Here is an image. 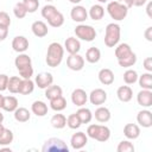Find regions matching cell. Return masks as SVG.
Returning a JSON list of instances; mask_svg holds the SVG:
<instances>
[{"label":"cell","mask_w":152,"mask_h":152,"mask_svg":"<svg viewBox=\"0 0 152 152\" xmlns=\"http://www.w3.org/2000/svg\"><path fill=\"white\" fill-rule=\"evenodd\" d=\"M63 56H64V48L59 43L53 42V43H51L48 46V52H46L45 62H46V64L49 66L56 68V66H58L62 63Z\"/></svg>","instance_id":"6da1fadb"},{"label":"cell","mask_w":152,"mask_h":152,"mask_svg":"<svg viewBox=\"0 0 152 152\" xmlns=\"http://www.w3.org/2000/svg\"><path fill=\"white\" fill-rule=\"evenodd\" d=\"M87 135L97 141L104 142L110 138V129L104 125H89L87 128Z\"/></svg>","instance_id":"7a4b0ae2"},{"label":"cell","mask_w":152,"mask_h":152,"mask_svg":"<svg viewBox=\"0 0 152 152\" xmlns=\"http://www.w3.org/2000/svg\"><path fill=\"white\" fill-rule=\"evenodd\" d=\"M107 12L112 19L120 21L124 20L128 14V7L119 1H109L107 5Z\"/></svg>","instance_id":"3957f363"},{"label":"cell","mask_w":152,"mask_h":152,"mask_svg":"<svg viewBox=\"0 0 152 152\" xmlns=\"http://www.w3.org/2000/svg\"><path fill=\"white\" fill-rule=\"evenodd\" d=\"M121 28L118 24L110 23L106 26V33H104V44L108 48H114L118 45L120 40Z\"/></svg>","instance_id":"277c9868"},{"label":"cell","mask_w":152,"mask_h":152,"mask_svg":"<svg viewBox=\"0 0 152 152\" xmlns=\"http://www.w3.org/2000/svg\"><path fill=\"white\" fill-rule=\"evenodd\" d=\"M42 151L43 152H68L69 147L64 140L59 138H50L44 142Z\"/></svg>","instance_id":"5b68a950"},{"label":"cell","mask_w":152,"mask_h":152,"mask_svg":"<svg viewBox=\"0 0 152 152\" xmlns=\"http://www.w3.org/2000/svg\"><path fill=\"white\" fill-rule=\"evenodd\" d=\"M75 34L78 39H82L84 42H91L96 37V31L90 25L80 24L75 27Z\"/></svg>","instance_id":"8992f818"},{"label":"cell","mask_w":152,"mask_h":152,"mask_svg":"<svg viewBox=\"0 0 152 152\" xmlns=\"http://www.w3.org/2000/svg\"><path fill=\"white\" fill-rule=\"evenodd\" d=\"M66 65L72 71H80L84 66V58L78 53H71L66 58Z\"/></svg>","instance_id":"52a82bcc"},{"label":"cell","mask_w":152,"mask_h":152,"mask_svg":"<svg viewBox=\"0 0 152 152\" xmlns=\"http://www.w3.org/2000/svg\"><path fill=\"white\" fill-rule=\"evenodd\" d=\"M88 142V135L84 132H77L71 135L70 145L74 150H81L83 148Z\"/></svg>","instance_id":"ba28073f"},{"label":"cell","mask_w":152,"mask_h":152,"mask_svg":"<svg viewBox=\"0 0 152 152\" xmlns=\"http://www.w3.org/2000/svg\"><path fill=\"white\" fill-rule=\"evenodd\" d=\"M106 100H107V93L101 88H96L91 90V93L89 94V101L91 104L101 106L106 102Z\"/></svg>","instance_id":"9c48e42d"},{"label":"cell","mask_w":152,"mask_h":152,"mask_svg":"<svg viewBox=\"0 0 152 152\" xmlns=\"http://www.w3.org/2000/svg\"><path fill=\"white\" fill-rule=\"evenodd\" d=\"M70 17L76 23H83L87 20L88 18V12L87 10L81 6V5H75L72 8H71V12H70Z\"/></svg>","instance_id":"30bf717a"},{"label":"cell","mask_w":152,"mask_h":152,"mask_svg":"<svg viewBox=\"0 0 152 152\" xmlns=\"http://www.w3.org/2000/svg\"><path fill=\"white\" fill-rule=\"evenodd\" d=\"M34 82L38 86V88L46 89L49 86H51L53 83V76L50 72H40V74H38L36 76Z\"/></svg>","instance_id":"8fae6325"},{"label":"cell","mask_w":152,"mask_h":152,"mask_svg":"<svg viewBox=\"0 0 152 152\" xmlns=\"http://www.w3.org/2000/svg\"><path fill=\"white\" fill-rule=\"evenodd\" d=\"M71 101H72V103L75 106L83 107L87 103V101H88V95H87V93L83 89L77 88V89H75L71 93Z\"/></svg>","instance_id":"7c38bea8"},{"label":"cell","mask_w":152,"mask_h":152,"mask_svg":"<svg viewBox=\"0 0 152 152\" xmlns=\"http://www.w3.org/2000/svg\"><path fill=\"white\" fill-rule=\"evenodd\" d=\"M137 101L141 107L148 108L152 106V91L148 89H142L137 95Z\"/></svg>","instance_id":"4fadbf2b"},{"label":"cell","mask_w":152,"mask_h":152,"mask_svg":"<svg viewBox=\"0 0 152 152\" xmlns=\"http://www.w3.org/2000/svg\"><path fill=\"white\" fill-rule=\"evenodd\" d=\"M12 48L15 52L23 53L24 51H26L28 49V40L26 37L24 36H17L13 38L12 40Z\"/></svg>","instance_id":"5bb4252c"},{"label":"cell","mask_w":152,"mask_h":152,"mask_svg":"<svg viewBox=\"0 0 152 152\" xmlns=\"http://www.w3.org/2000/svg\"><path fill=\"white\" fill-rule=\"evenodd\" d=\"M137 121L140 126L145 127V128H148L152 126V113L147 109H142L138 113L137 115Z\"/></svg>","instance_id":"9a60e30c"},{"label":"cell","mask_w":152,"mask_h":152,"mask_svg":"<svg viewBox=\"0 0 152 152\" xmlns=\"http://www.w3.org/2000/svg\"><path fill=\"white\" fill-rule=\"evenodd\" d=\"M31 30H32V33H33L36 37H38V38L45 37V36L48 34V32H49L48 25H46L44 21H42V20L34 21V23L32 24V26H31Z\"/></svg>","instance_id":"2e32d148"},{"label":"cell","mask_w":152,"mask_h":152,"mask_svg":"<svg viewBox=\"0 0 152 152\" xmlns=\"http://www.w3.org/2000/svg\"><path fill=\"white\" fill-rule=\"evenodd\" d=\"M116 96L121 102H129L133 97V90L129 86H121L116 90Z\"/></svg>","instance_id":"e0dca14e"},{"label":"cell","mask_w":152,"mask_h":152,"mask_svg":"<svg viewBox=\"0 0 152 152\" xmlns=\"http://www.w3.org/2000/svg\"><path fill=\"white\" fill-rule=\"evenodd\" d=\"M64 49L71 55V53H78V51L81 50V43L77 38L75 37H69L65 39L64 43Z\"/></svg>","instance_id":"ac0fdd59"},{"label":"cell","mask_w":152,"mask_h":152,"mask_svg":"<svg viewBox=\"0 0 152 152\" xmlns=\"http://www.w3.org/2000/svg\"><path fill=\"white\" fill-rule=\"evenodd\" d=\"M99 80L102 84L104 86H109L114 82V74L110 69L108 68H103L99 71Z\"/></svg>","instance_id":"d6986e66"},{"label":"cell","mask_w":152,"mask_h":152,"mask_svg":"<svg viewBox=\"0 0 152 152\" xmlns=\"http://www.w3.org/2000/svg\"><path fill=\"white\" fill-rule=\"evenodd\" d=\"M124 134L127 139H137L140 135V128L135 124H127L124 127Z\"/></svg>","instance_id":"ffe728a7"},{"label":"cell","mask_w":152,"mask_h":152,"mask_svg":"<svg viewBox=\"0 0 152 152\" xmlns=\"http://www.w3.org/2000/svg\"><path fill=\"white\" fill-rule=\"evenodd\" d=\"M133 51L131 49V46L127 44V43H121L119 44L116 48H115V57L116 59H122L125 57H127L128 55H131Z\"/></svg>","instance_id":"44dd1931"},{"label":"cell","mask_w":152,"mask_h":152,"mask_svg":"<svg viewBox=\"0 0 152 152\" xmlns=\"http://www.w3.org/2000/svg\"><path fill=\"white\" fill-rule=\"evenodd\" d=\"M31 110L37 116H44L48 114V104L43 101H34L31 106Z\"/></svg>","instance_id":"7402d4cb"},{"label":"cell","mask_w":152,"mask_h":152,"mask_svg":"<svg viewBox=\"0 0 152 152\" xmlns=\"http://www.w3.org/2000/svg\"><path fill=\"white\" fill-rule=\"evenodd\" d=\"M34 89V82L31 78H23L19 87V94L21 95H28Z\"/></svg>","instance_id":"603a6c76"},{"label":"cell","mask_w":152,"mask_h":152,"mask_svg":"<svg viewBox=\"0 0 152 152\" xmlns=\"http://www.w3.org/2000/svg\"><path fill=\"white\" fill-rule=\"evenodd\" d=\"M94 115H95V119L99 122H102V124H104V122L110 120V112H109V109L107 107H99L95 110Z\"/></svg>","instance_id":"cb8c5ba5"},{"label":"cell","mask_w":152,"mask_h":152,"mask_svg":"<svg viewBox=\"0 0 152 152\" xmlns=\"http://www.w3.org/2000/svg\"><path fill=\"white\" fill-rule=\"evenodd\" d=\"M18 108V100L14 96H4L2 109L6 112H14Z\"/></svg>","instance_id":"d4e9b609"},{"label":"cell","mask_w":152,"mask_h":152,"mask_svg":"<svg viewBox=\"0 0 152 152\" xmlns=\"http://www.w3.org/2000/svg\"><path fill=\"white\" fill-rule=\"evenodd\" d=\"M100 58H101V51L97 48L91 46V48H89L87 50V52H86V59H87V62L94 64V63H97L100 61Z\"/></svg>","instance_id":"484cf974"},{"label":"cell","mask_w":152,"mask_h":152,"mask_svg":"<svg viewBox=\"0 0 152 152\" xmlns=\"http://www.w3.org/2000/svg\"><path fill=\"white\" fill-rule=\"evenodd\" d=\"M13 113H14V119L18 122H26L31 118V113L28 112V109L24 107H18Z\"/></svg>","instance_id":"4316f807"},{"label":"cell","mask_w":152,"mask_h":152,"mask_svg":"<svg viewBox=\"0 0 152 152\" xmlns=\"http://www.w3.org/2000/svg\"><path fill=\"white\" fill-rule=\"evenodd\" d=\"M50 124H51V126H52L53 128L62 129V128H64V127L66 126V118H65V115L57 113V114H55V115L51 118Z\"/></svg>","instance_id":"83f0119b"},{"label":"cell","mask_w":152,"mask_h":152,"mask_svg":"<svg viewBox=\"0 0 152 152\" xmlns=\"http://www.w3.org/2000/svg\"><path fill=\"white\" fill-rule=\"evenodd\" d=\"M50 107H51V109H53L56 112H61L66 108V100L62 95H59V96L50 100Z\"/></svg>","instance_id":"f1b7e54d"},{"label":"cell","mask_w":152,"mask_h":152,"mask_svg":"<svg viewBox=\"0 0 152 152\" xmlns=\"http://www.w3.org/2000/svg\"><path fill=\"white\" fill-rule=\"evenodd\" d=\"M104 14V8L101 5H93L88 12V15L93 20H101Z\"/></svg>","instance_id":"f546056e"},{"label":"cell","mask_w":152,"mask_h":152,"mask_svg":"<svg viewBox=\"0 0 152 152\" xmlns=\"http://www.w3.org/2000/svg\"><path fill=\"white\" fill-rule=\"evenodd\" d=\"M31 63H32L31 57L28 55H26V53H19L14 59V64H15L18 70L21 69V68H25L27 65H31Z\"/></svg>","instance_id":"4dcf8cb0"},{"label":"cell","mask_w":152,"mask_h":152,"mask_svg":"<svg viewBox=\"0 0 152 152\" xmlns=\"http://www.w3.org/2000/svg\"><path fill=\"white\" fill-rule=\"evenodd\" d=\"M138 82L139 86L142 89H152V74L151 72H145L141 76H138Z\"/></svg>","instance_id":"1f68e13d"},{"label":"cell","mask_w":152,"mask_h":152,"mask_svg":"<svg viewBox=\"0 0 152 152\" xmlns=\"http://www.w3.org/2000/svg\"><path fill=\"white\" fill-rule=\"evenodd\" d=\"M48 24L50 26H52V27H61L64 24V17H63V14L59 11H57L55 14H52L48 19Z\"/></svg>","instance_id":"d6a6232c"},{"label":"cell","mask_w":152,"mask_h":152,"mask_svg":"<svg viewBox=\"0 0 152 152\" xmlns=\"http://www.w3.org/2000/svg\"><path fill=\"white\" fill-rule=\"evenodd\" d=\"M76 114L80 118L82 124H89L93 119V114H91L90 109H88L86 107H80V109L76 112Z\"/></svg>","instance_id":"836d02e7"},{"label":"cell","mask_w":152,"mask_h":152,"mask_svg":"<svg viewBox=\"0 0 152 152\" xmlns=\"http://www.w3.org/2000/svg\"><path fill=\"white\" fill-rule=\"evenodd\" d=\"M20 82H21V78L18 77V76H12V77H10V78H8V84H7V90H10V93H12V94L19 93Z\"/></svg>","instance_id":"e575fe53"},{"label":"cell","mask_w":152,"mask_h":152,"mask_svg":"<svg viewBox=\"0 0 152 152\" xmlns=\"http://www.w3.org/2000/svg\"><path fill=\"white\" fill-rule=\"evenodd\" d=\"M59 95H62V88L59 86H52L51 84L45 89V97L49 100H52Z\"/></svg>","instance_id":"d590c367"},{"label":"cell","mask_w":152,"mask_h":152,"mask_svg":"<svg viewBox=\"0 0 152 152\" xmlns=\"http://www.w3.org/2000/svg\"><path fill=\"white\" fill-rule=\"evenodd\" d=\"M135 62H137V55H135L134 52H132V53L128 55L127 57H125V58L118 61L119 65L122 66V68H129V66H133V65L135 64Z\"/></svg>","instance_id":"8d00e7d4"},{"label":"cell","mask_w":152,"mask_h":152,"mask_svg":"<svg viewBox=\"0 0 152 152\" xmlns=\"http://www.w3.org/2000/svg\"><path fill=\"white\" fill-rule=\"evenodd\" d=\"M14 139V135H13V132L8 128H5L2 134L0 135V145L5 146V145H10Z\"/></svg>","instance_id":"74e56055"},{"label":"cell","mask_w":152,"mask_h":152,"mask_svg":"<svg viewBox=\"0 0 152 152\" xmlns=\"http://www.w3.org/2000/svg\"><path fill=\"white\" fill-rule=\"evenodd\" d=\"M124 81L126 84H134L138 81V74L133 69H128L124 74Z\"/></svg>","instance_id":"f35d334b"},{"label":"cell","mask_w":152,"mask_h":152,"mask_svg":"<svg viewBox=\"0 0 152 152\" xmlns=\"http://www.w3.org/2000/svg\"><path fill=\"white\" fill-rule=\"evenodd\" d=\"M66 125H68L69 128L76 129V128H78V127L82 125V122H81L80 118L77 116V114L74 113V114H70V115L66 118Z\"/></svg>","instance_id":"ab89813d"},{"label":"cell","mask_w":152,"mask_h":152,"mask_svg":"<svg viewBox=\"0 0 152 152\" xmlns=\"http://www.w3.org/2000/svg\"><path fill=\"white\" fill-rule=\"evenodd\" d=\"M21 2L25 6L27 13H34L39 7V1L38 0H23Z\"/></svg>","instance_id":"60d3db41"},{"label":"cell","mask_w":152,"mask_h":152,"mask_svg":"<svg viewBox=\"0 0 152 152\" xmlns=\"http://www.w3.org/2000/svg\"><path fill=\"white\" fill-rule=\"evenodd\" d=\"M118 152H133L134 151V145L128 141V140H122L119 142L118 147H116Z\"/></svg>","instance_id":"b9f144b4"},{"label":"cell","mask_w":152,"mask_h":152,"mask_svg":"<svg viewBox=\"0 0 152 152\" xmlns=\"http://www.w3.org/2000/svg\"><path fill=\"white\" fill-rule=\"evenodd\" d=\"M13 13L18 19H23L25 18V15L27 14V11L25 8V6L23 5V2H17L14 8H13Z\"/></svg>","instance_id":"7bdbcfd3"},{"label":"cell","mask_w":152,"mask_h":152,"mask_svg":"<svg viewBox=\"0 0 152 152\" xmlns=\"http://www.w3.org/2000/svg\"><path fill=\"white\" fill-rule=\"evenodd\" d=\"M57 11H58V10H57L56 6H53V5H45V6L42 8V17L48 20V19H49L52 14H55Z\"/></svg>","instance_id":"ee69618b"},{"label":"cell","mask_w":152,"mask_h":152,"mask_svg":"<svg viewBox=\"0 0 152 152\" xmlns=\"http://www.w3.org/2000/svg\"><path fill=\"white\" fill-rule=\"evenodd\" d=\"M19 71V75L23 77V78H31L33 76V68H32V64L31 65H27L25 68H21L18 70Z\"/></svg>","instance_id":"f6af8a7d"},{"label":"cell","mask_w":152,"mask_h":152,"mask_svg":"<svg viewBox=\"0 0 152 152\" xmlns=\"http://www.w3.org/2000/svg\"><path fill=\"white\" fill-rule=\"evenodd\" d=\"M10 25H11V18H10L8 13L0 11V26L10 27Z\"/></svg>","instance_id":"bcb514c9"},{"label":"cell","mask_w":152,"mask_h":152,"mask_svg":"<svg viewBox=\"0 0 152 152\" xmlns=\"http://www.w3.org/2000/svg\"><path fill=\"white\" fill-rule=\"evenodd\" d=\"M8 76L5 74H0V91H4L7 89V84H8Z\"/></svg>","instance_id":"7dc6e473"},{"label":"cell","mask_w":152,"mask_h":152,"mask_svg":"<svg viewBox=\"0 0 152 152\" xmlns=\"http://www.w3.org/2000/svg\"><path fill=\"white\" fill-rule=\"evenodd\" d=\"M144 68L147 70V72L152 71V58L151 57H147L144 59Z\"/></svg>","instance_id":"c3c4849f"},{"label":"cell","mask_w":152,"mask_h":152,"mask_svg":"<svg viewBox=\"0 0 152 152\" xmlns=\"http://www.w3.org/2000/svg\"><path fill=\"white\" fill-rule=\"evenodd\" d=\"M7 34H8V27L0 26V42L5 40L7 38Z\"/></svg>","instance_id":"681fc988"},{"label":"cell","mask_w":152,"mask_h":152,"mask_svg":"<svg viewBox=\"0 0 152 152\" xmlns=\"http://www.w3.org/2000/svg\"><path fill=\"white\" fill-rule=\"evenodd\" d=\"M145 38L148 40V42H152V26H148L145 31Z\"/></svg>","instance_id":"f907efd6"},{"label":"cell","mask_w":152,"mask_h":152,"mask_svg":"<svg viewBox=\"0 0 152 152\" xmlns=\"http://www.w3.org/2000/svg\"><path fill=\"white\" fill-rule=\"evenodd\" d=\"M132 2H133V6H137V7H139V6H142V5H145V4L147 2V0H132Z\"/></svg>","instance_id":"816d5d0a"},{"label":"cell","mask_w":152,"mask_h":152,"mask_svg":"<svg viewBox=\"0 0 152 152\" xmlns=\"http://www.w3.org/2000/svg\"><path fill=\"white\" fill-rule=\"evenodd\" d=\"M119 2H121V4L126 5V6L128 7V8L133 6V2H132V0H119Z\"/></svg>","instance_id":"f5cc1de1"},{"label":"cell","mask_w":152,"mask_h":152,"mask_svg":"<svg viewBox=\"0 0 152 152\" xmlns=\"http://www.w3.org/2000/svg\"><path fill=\"white\" fill-rule=\"evenodd\" d=\"M151 7H152V4L148 2V4H147V7H146V12H147V15H148L150 18L152 17V14H151Z\"/></svg>","instance_id":"db71d44e"},{"label":"cell","mask_w":152,"mask_h":152,"mask_svg":"<svg viewBox=\"0 0 152 152\" xmlns=\"http://www.w3.org/2000/svg\"><path fill=\"white\" fill-rule=\"evenodd\" d=\"M2 103H4V95H1V91H0V108H2Z\"/></svg>","instance_id":"11a10c76"},{"label":"cell","mask_w":152,"mask_h":152,"mask_svg":"<svg viewBox=\"0 0 152 152\" xmlns=\"http://www.w3.org/2000/svg\"><path fill=\"white\" fill-rule=\"evenodd\" d=\"M69 1H70L71 4H75V5H77V4H80L82 0H69Z\"/></svg>","instance_id":"9f6ffc18"},{"label":"cell","mask_w":152,"mask_h":152,"mask_svg":"<svg viewBox=\"0 0 152 152\" xmlns=\"http://www.w3.org/2000/svg\"><path fill=\"white\" fill-rule=\"evenodd\" d=\"M4 129H5V127H4V125H2V124H0V135L2 134V132H4Z\"/></svg>","instance_id":"6f0895ef"},{"label":"cell","mask_w":152,"mask_h":152,"mask_svg":"<svg viewBox=\"0 0 152 152\" xmlns=\"http://www.w3.org/2000/svg\"><path fill=\"white\" fill-rule=\"evenodd\" d=\"M2 121H4V114L0 112V124H2Z\"/></svg>","instance_id":"680465c9"},{"label":"cell","mask_w":152,"mask_h":152,"mask_svg":"<svg viewBox=\"0 0 152 152\" xmlns=\"http://www.w3.org/2000/svg\"><path fill=\"white\" fill-rule=\"evenodd\" d=\"M97 1H99V2H108L109 0H97Z\"/></svg>","instance_id":"91938a15"},{"label":"cell","mask_w":152,"mask_h":152,"mask_svg":"<svg viewBox=\"0 0 152 152\" xmlns=\"http://www.w3.org/2000/svg\"><path fill=\"white\" fill-rule=\"evenodd\" d=\"M45 1H53V0H45Z\"/></svg>","instance_id":"94428289"}]
</instances>
